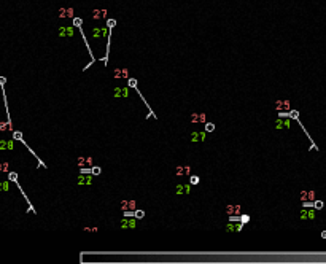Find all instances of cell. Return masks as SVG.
<instances>
[{
    "mask_svg": "<svg viewBox=\"0 0 326 264\" xmlns=\"http://www.w3.org/2000/svg\"><path fill=\"white\" fill-rule=\"evenodd\" d=\"M175 191H177L178 196H186V194L191 193V185L189 183H178Z\"/></svg>",
    "mask_w": 326,
    "mask_h": 264,
    "instance_id": "5",
    "label": "cell"
},
{
    "mask_svg": "<svg viewBox=\"0 0 326 264\" xmlns=\"http://www.w3.org/2000/svg\"><path fill=\"white\" fill-rule=\"evenodd\" d=\"M73 33H75V27H60L59 29L60 37H73Z\"/></svg>",
    "mask_w": 326,
    "mask_h": 264,
    "instance_id": "17",
    "label": "cell"
},
{
    "mask_svg": "<svg viewBox=\"0 0 326 264\" xmlns=\"http://www.w3.org/2000/svg\"><path fill=\"white\" fill-rule=\"evenodd\" d=\"M135 216L137 218H143L145 216V212L143 210H135Z\"/></svg>",
    "mask_w": 326,
    "mask_h": 264,
    "instance_id": "26",
    "label": "cell"
},
{
    "mask_svg": "<svg viewBox=\"0 0 326 264\" xmlns=\"http://www.w3.org/2000/svg\"><path fill=\"white\" fill-rule=\"evenodd\" d=\"M8 167H10L8 162H0V172H7V170H8Z\"/></svg>",
    "mask_w": 326,
    "mask_h": 264,
    "instance_id": "21",
    "label": "cell"
},
{
    "mask_svg": "<svg viewBox=\"0 0 326 264\" xmlns=\"http://www.w3.org/2000/svg\"><path fill=\"white\" fill-rule=\"evenodd\" d=\"M8 180H10V181H16V180H18V175H16L14 172H10V175H8Z\"/></svg>",
    "mask_w": 326,
    "mask_h": 264,
    "instance_id": "24",
    "label": "cell"
},
{
    "mask_svg": "<svg viewBox=\"0 0 326 264\" xmlns=\"http://www.w3.org/2000/svg\"><path fill=\"white\" fill-rule=\"evenodd\" d=\"M299 116V113L297 111H291V118H297Z\"/></svg>",
    "mask_w": 326,
    "mask_h": 264,
    "instance_id": "32",
    "label": "cell"
},
{
    "mask_svg": "<svg viewBox=\"0 0 326 264\" xmlns=\"http://www.w3.org/2000/svg\"><path fill=\"white\" fill-rule=\"evenodd\" d=\"M76 166L78 167H86V166H92V158H85V156H80L76 159Z\"/></svg>",
    "mask_w": 326,
    "mask_h": 264,
    "instance_id": "12",
    "label": "cell"
},
{
    "mask_svg": "<svg viewBox=\"0 0 326 264\" xmlns=\"http://www.w3.org/2000/svg\"><path fill=\"white\" fill-rule=\"evenodd\" d=\"M189 140L194 142V143H197V142H205V140H207V131H196V132H191Z\"/></svg>",
    "mask_w": 326,
    "mask_h": 264,
    "instance_id": "1",
    "label": "cell"
},
{
    "mask_svg": "<svg viewBox=\"0 0 326 264\" xmlns=\"http://www.w3.org/2000/svg\"><path fill=\"white\" fill-rule=\"evenodd\" d=\"M13 137H14L16 140H21V138H23V135H21V132H14V134H13Z\"/></svg>",
    "mask_w": 326,
    "mask_h": 264,
    "instance_id": "29",
    "label": "cell"
},
{
    "mask_svg": "<svg viewBox=\"0 0 326 264\" xmlns=\"http://www.w3.org/2000/svg\"><path fill=\"white\" fill-rule=\"evenodd\" d=\"M127 81H129V88H137V81L134 78H129Z\"/></svg>",
    "mask_w": 326,
    "mask_h": 264,
    "instance_id": "25",
    "label": "cell"
},
{
    "mask_svg": "<svg viewBox=\"0 0 326 264\" xmlns=\"http://www.w3.org/2000/svg\"><path fill=\"white\" fill-rule=\"evenodd\" d=\"M73 23H75V26H81V19H75Z\"/></svg>",
    "mask_w": 326,
    "mask_h": 264,
    "instance_id": "33",
    "label": "cell"
},
{
    "mask_svg": "<svg viewBox=\"0 0 326 264\" xmlns=\"http://www.w3.org/2000/svg\"><path fill=\"white\" fill-rule=\"evenodd\" d=\"M129 96V88L127 86H118L113 89V97H127Z\"/></svg>",
    "mask_w": 326,
    "mask_h": 264,
    "instance_id": "9",
    "label": "cell"
},
{
    "mask_svg": "<svg viewBox=\"0 0 326 264\" xmlns=\"http://www.w3.org/2000/svg\"><path fill=\"white\" fill-rule=\"evenodd\" d=\"M323 205H324V204H323V202H321V200H315V202H313V207H315L317 210H320V209H323Z\"/></svg>",
    "mask_w": 326,
    "mask_h": 264,
    "instance_id": "22",
    "label": "cell"
},
{
    "mask_svg": "<svg viewBox=\"0 0 326 264\" xmlns=\"http://www.w3.org/2000/svg\"><path fill=\"white\" fill-rule=\"evenodd\" d=\"M197 183H199V177H196V175L191 177V185H197Z\"/></svg>",
    "mask_w": 326,
    "mask_h": 264,
    "instance_id": "27",
    "label": "cell"
},
{
    "mask_svg": "<svg viewBox=\"0 0 326 264\" xmlns=\"http://www.w3.org/2000/svg\"><path fill=\"white\" fill-rule=\"evenodd\" d=\"M240 220H242V223H243V224H245V223H248V221H250V216H248V215H243Z\"/></svg>",
    "mask_w": 326,
    "mask_h": 264,
    "instance_id": "28",
    "label": "cell"
},
{
    "mask_svg": "<svg viewBox=\"0 0 326 264\" xmlns=\"http://www.w3.org/2000/svg\"><path fill=\"white\" fill-rule=\"evenodd\" d=\"M107 16V11L105 10H94L92 11V18L94 19H104Z\"/></svg>",
    "mask_w": 326,
    "mask_h": 264,
    "instance_id": "20",
    "label": "cell"
},
{
    "mask_svg": "<svg viewBox=\"0 0 326 264\" xmlns=\"http://www.w3.org/2000/svg\"><path fill=\"white\" fill-rule=\"evenodd\" d=\"M119 226H121V229H134L137 226V221L134 218H124Z\"/></svg>",
    "mask_w": 326,
    "mask_h": 264,
    "instance_id": "8",
    "label": "cell"
},
{
    "mask_svg": "<svg viewBox=\"0 0 326 264\" xmlns=\"http://www.w3.org/2000/svg\"><path fill=\"white\" fill-rule=\"evenodd\" d=\"M315 199V193L313 191H302L301 193V200L302 202H310Z\"/></svg>",
    "mask_w": 326,
    "mask_h": 264,
    "instance_id": "16",
    "label": "cell"
},
{
    "mask_svg": "<svg viewBox=\"0 0 326 264\" xmlns=\"http://www.w3.org/2000/svg\"><path fill=\"white\" fill-rule=\"evenodd\" d=\"M291 127V121L288 119V118H278L277 121H275V129H278V131H282V129H290Z\"/></svg>",
    "mask_w": 326,
    "mask_h": 264,
    "instance_id": "3",
    "label": "cell"
},
{
    "mask_svg": "<svg viewBox=\"0 0 326 264\" xmlns=\"http://www.w3.org/2000/svg\"><path fill=\"white\" fill-rule=\"evenodd\" d=\"M215 129V124L213 123H205V131L207 132H210V131H213Z\"/></svg>",
    "mask_w": 326,
    "mask_h": 264,
    "instance_id": "23",
    "label": "cell"
},
{
    "mask_svg": "<svg viewBox=\"0 0 326 264\" xmlns=\"http://www.w3.org/2000/svg\"><path fill=\"white\" fill-rule=\"evenodd\" d=\"M108 32H107V29H99V27H95V29H92V37L94 38H99V37H105Z\"/></svg>",
    "mask_w": 326,
    "mask_h": 264,
    "instance_id": "19",
    "label": "cell"
},
{
    "mask_svg": "<svg viewBox=\"0 0 326 264\" xmlns=\"http://www.w3.org/2000/svg\"><path fill=\"white\" fill-rule=\"evenodd\" d=\"M91 172H92L94 175H99V173H100V167H94V169H92Z\"/></svg>",
    "mask_w": 326,
    "mask_h": 264,
    "instance_id": "30",
    "label": "cell"
},
{
    "mask_svg": "<svg viewBox=\"0 0 326 264\" xmlns=\"http://www.w3.org/2000/svg\"><path fill=\"white\" fill-rule=\"evenodd\" d=\"M121 210L123 212H127V210H134L137 207V202L134 199H124V200H121Z\"/></svg>",
    "mask_w": 326,
    "mask_h": 264,
    "instance_id": "4",
    "label": "cell"
},
{
    "mask_svg": "<svg viewBox=\"0 0 326 264\" xmlns=\"http://www.w3.org/2000/svg\"><path fill=\"white\" fill-rule=\"evenodd\" d=\"M5 81H7V80H5L3 76H0V86H3V85H5Z\"/></svg>",
    "mask_w": 326,
    "mask_h": 264,
    "instance_id": "31",
    "label": "cell"
},
{
    "mask_svg": "<svg viewBox=\"0 0 326 264\" xmlns=\"http://www.w3.org/2000/svg\"><path fill=\"white\" fill-rule=\"evenodd\" d=\"M113 76L115 78H129V70L127 69H115Z\"/></svg>",
    "mask_w": 326,
    "mask_h": 264,
    "instance_id": "15",
    "label": "cell"
},
{
    "mask_svg": "<svg viewBox=\"0 0 326 264\" xmlns=\"http://www.w3.org/2000/svg\"><path fill=\"white\" fill-rule=\"evenodd\" d=\"M321 237H323V239H326V231H323V232H321Z\"/></svg>",
    "mask_w": 326,
    "mask_h": 264,
    "instance_id": "34",
    "label": "cell"
},
{
    "mask_svg": "<svg viewBox=\"0 0 326 264\" xmlns=\"http://www.w3.org/2000/svg\"><path fill=\"white\" fill-rule=\"evenodd\" d=\"M207 116H205V113H193L191 116H189V121L191 123H205V119Z\"/></svg>",
    "mask_w": 326,
    "mask_h": 264,
    "instance_id": "11",
    "label": "cell"
},
{
    "mask_svg": "<svg viewBox=\"0 0 326 264\" xmlns=\"http://www.w3.org/2000/svg\"><path fill=\"white\" fill-rule=\"evenodd\" d=\"M275 108L278 111L291 110V102H290V100H277V102H275Z\"/></svg>",
    "mask_w": 326,
    "mask_h": 264,
    "instance_id": "10",
    "label": "cell"
},
{
    "mask_svg": "<svg viewBox=\"0 0 326 264\" xmlns=\"http://www.w3.org/2000/svg\"><path fill=\"white\" fill-rule=\"evenodd\" d=\"M299 218L302 221H312L315 218V209H302L299 213Z\"/></svg>",
    "mask_w": 326,
    "mask_h": 264,
    "instance_id": "2",
    "label": "cell"
},
{
    "mask_svg": "<svg viewBox=\"0 0 326 264\" xmlns=\"http://www.w3.org/2000/svg\"><path fill=\"white\" fill-rule=\"evenodd\" d=\"M92 183V177L89 173H80L76 177V185H91Z\"/></svg>",
    "mask_w": 326,
    "mask_h": 264,
    "instance_id": "7",
    "label": "cell"
},
{
    "mask_svg": "<svg viewBox=\"0 0 326 264\" xmlns=\"http://www.w3.org/2000/svg\"><path fill=\"white\" fill-rule=\"evenodd\" d=\"M59 16L60 18H73L75 11H73V8H60L59 10Z\"/></svg>",
    "mask_w": 326,
    "mask_h": 264,
    "instance_id": "18",
    "label": "cell"
},
{
    "mask_svg": "<svg viewBox=\"0 0 326 264\" xmlns=\"http://www.w3.org/2000/svg\"><path fill=\"white\" fill-rule=\"evenodd\" d=\"M243 229V223H237V221H231L226 224V231L228 232H240Z\"/></svg>",
    "mask_w": 326,
    "mask_h": 264,
    "instance_id": "6",
    "label": "cell"
},
{
    "mask_svg": "<svg viewBox=\"0 0 326 264\" xmlns=\"http://www.w3.org/2000/svg\"><path fill=\"white\" fill-rule=\"evenodd\" d=\"M226 213H228L229 216H234V215L240 216V213H242L240 205H228V207H226Z\"/></svg>",
    "mask_w": 326,
    "mask_h": 264,
    "instance_id": "14",
    "label": "cell"
},
{
    "mask_svg": "<svg viewBox=\"0 0 326 264\" xmlns=\"http://www.w3.org/2000/svg\"><path fill=\"white\" fill-rule=\"evenodd\" d=\"M177 177H185V175H189L191 173V167L189 166H178L177 170H175Z\"/></svg>",
    "mask_w": 326,
    "mask_h": 264,
    "instance_id": "13",
    "label": "cell"
}]
</instances>
